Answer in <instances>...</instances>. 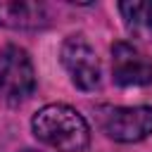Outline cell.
I'll return each mask as SVG.
<instances>
[{"mask_svg": "<svg viewBox=\"0 0 152 152\" xmlns=\"http://www.w3.org/2000/svg\"><path fill=\"white\" fill-rule=\"evenodd\" d=\"M33 135L57 152H86L90 147V126L69 104L52 102L40 107L31 119Z\"/></svg>", "mask_w": 152, "mask_h": 152, "instance_id": "6da1fadb", "label": "cell"}, {"mask_svg": "<svg viewBox=\"0 0 152 152\" xmlns=\"http://www.w3.org/2000/svg\"><path fill=\"white\" fill-rule=\"evenodd\" d=\"M0 26L43 28L48 26V10L43 2H0Z\"/></svg>", "mask_w": 152, "mask_h": 152, "instance_id": "8992f818", "label": "cell"}, {"mask_svg": "<svg viewBox=\"0 0 152 152\" xmlns=\"http://www.w3.org/2000/svg\"><path fill=\"white\" fill-rule=\"evenodd\" d=\"M112 78L116 86H150L152 83V57L135 45L119 40L112 45Z\"/></svg>", "mask_w": 152, "mask_h": 152, "instance_id": "5b68a950", "label": "cell"}, {"mask_svg": "<svg viewBox=\"0 0 152 152\" xmlns=\"http://www.w3.org/2000/svg\"><path fill=\"white\" fill-rule=\"evenodd\" d=\"M119 12L131 33H152V2H121Z\"/></svg>", "mask_w": 152, "mask_h": 152, "instance_id": "52a82bcc", "label": "cell"}, {"mask_svg": "<svg viewBox=\"0 0 152 152\" xmlns=\"http://www.w3.org/2000/svg\"><path fill=\"white\" fill-rule=\"evenodd\" d=\"M100 128L116 142H140L152 133V107H102Z\"/></svg>", "mask_w": 152, "mask_h": 152, "instance_id": "3957f363", "label": "cell"}, {"mask_svg": "<svg viewBox=\"0 0 152 152\" xmlns=\"http://www.w3.org/2000/svg\"><path fill=\"white\" fill-rule=\"evenodd\" d=\"M62 64L69 71L71 81L81 90H95L100 86V59L93 50V45L83 36H69L62 43L59 50Z\"/></svg>", "mask_w": 152, "mask_h": 152, "instance_id": "277c9868", "label": "cell"}, {"mask_svg": "<svg viewBox=\"0 0 152 152\" xmlns=\"http://www.w3.org/2000/svg\"><path fill=\"white\" fill-rule=\"evenodd\" d=\"M21 152H38V150H31V147H26V150H21Z\"/></svg>", "mask_w": 152, "mask_h": 152, "instance_id": "ba28073f", "label": "cell"}, {"mask_svg": "<svg viewBox=\"0 0 152 152\" xmlns=\"http://www.w3.org/2000/svg\"><path fill=\"white\" fill-rule=\"evenodd\" d=\"M36 90V71L31 57L19 45H5L0 50V100L7 104H21Z\"/></svg>", "mask_w": 152, "mask_h": 152, "instance_id": "7a4b0ae2", "label": "cell"}]
</instances>
